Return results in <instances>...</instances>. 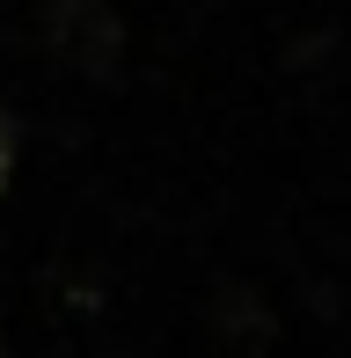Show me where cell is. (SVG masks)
<instances>
[{"instance_id":"1","label":"cell","mask_w":351,"mask_h":358,"mask_svg":"<svg viewBox=\"0 0 351 358\" xmlns=\"http://www.w3.org/2000/svg\"><path fill=\"white\" fill-rule=\"evenodd\" d=\"M44 37H52V52L66 59L73 73H88V80L117 73L124 22H117L110 0H44Z\"/></svg>"},{"instance_id":"2","label":"cell","mask_w":351,"mask_h":358,"mask_svg":"<svg viewBox=\"0 0 351 358\" xmlns=\"http://www.w3.org/2000/svg\"><path fill=\"white\" fill-rule=\"evenodd\" d=\"M8 176H15V117L0 110V190H8Z\"/></svg>"},{"instance_id":"3","label":"cell","mask_w":351,"mask_h":358,"mask_svg":"<svg viewBox=\"0 0 351 358\" xmlns=\"http://www.w3.org/2000/svg\"><path fill=\"white\" fill-rule=\"evenodd\" d=\"M0 358H8V344H0Z\"/></svg>"}]
</instances>
